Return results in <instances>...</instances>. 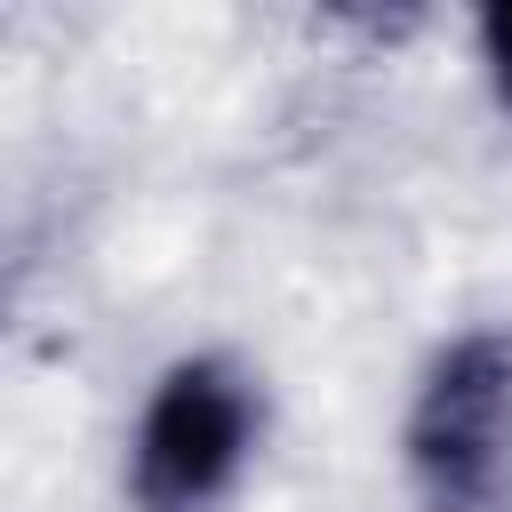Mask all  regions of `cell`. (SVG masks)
I'll list each match as a JSON object with an SVG mask.
<instances>
[{
  "instance_id": "cell-1",
  "label": "cell",
  "mask_w": 512,
  "mask_h": 512,
  "mask_svg": "<svg viewBox=\"0 0 512 512\" xmlns=\"http://www.w3.org/2000/svg\"><path fill=\"white\" fill-rule=\"evenodd\" d=\"M272 440V384L232 344L168 352L120 424V512H232Z\"/></svg>"
},
{
  "instance_id": "cell-2",
  "label": "cell",
  "mask_w": 512,
  "mask_h": 512,
  "mask_svg": "<svg viewBox=\"0 0 512 512\" xmlns=\"http://www.w3.org/2000/svg\"><path fill=\"white\" fill-rule=\"evenodd\" d=\"M408 512H512V320L424 344L392 416Z\"/></svg>"
},
{
  "instance_id": "cell-3",
  "label": "cell",
  "mask_w": 512,
  "mask_h": 512,
  "mask_svg": "<svg viewBox=\"0 0 512 512\" xmlns=\"http://www.w3.org/2000/svg\"><path fill=\"white\" fill-rule=\"evenodd\" d=\"M464 48H472V80H480L488 112H496V120H512V0H488V8H472V24H464Z\"/></svg>"
}]
</instances>
